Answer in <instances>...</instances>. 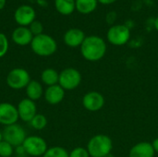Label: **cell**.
Masks as SVG:
<instances>
[{
  "mask_svg": "<svg viewBox=\"0 0 158 157\" xmlns=\"http://www.w3.org/2000/svg\"><path fill=\"white\" fill-rule=\"evenodd\" d=\"M25 92H26L27 98L34 102L39 100L44 95V93L42 83L34 80H31V81L25 88Z\"/></svg>",
  "mask_w": 158,
  "mask_h": 157,
  "instance_id": "17",
  "label": "cell"
},
{
  "mask_svg": "<svg viewBox=\"0 0 158 157\" xmlns=\"http://www.w3.org/2000/svg\"><path fill=\"white\" fill-rule=\"evenodd\" d=\"M41 81L44 84L47 86H53L58 84L59 73L52 68H45L43 70L41 74Z\"/></svg>",
  "mask_w": 158,
  "mask_h": 157,
  "instance_id": "18",
  "label": "cell"
},
{
  "mask_svg": "<svg viewBox=\"0 0 158 157\" xmlns=\"http://www.w3.org/2000/svg\"><path fill=\"white\" fill-rule=\"evenodd\" d=\"M55 6L62 15H70L76 8L75 0H55Z\"/></svg>",
  "mask_w": 158,
  "mask_h": 157,
  "instance_id": "20",
  "label": "cell"
},
{
  "mask_svg": "<svg viewBox=\"0 0 158 157\" xmlns=\"http://www.w3.org/2000/svg\"><path fill=\"white\" fill-rule=\"evenodd\" d=\"M17 109L19 118L24 122L30 123L33 117L37 114V106L35 105V102L29 98L22 99L18 104Z\"/></svg>",
  "mask_w": 158,
  "mask_h": 157,
  "instance_id": "11",
  "label": "cell"
},
{
  "mask_svg": "<svg viewBox=\"0 0 158 157\" xmlns=\"http://www.w3.org/2000/svg\"><path fill=\"white\" fill-rule=\"evenodd\" d=\"M14 18L16 22L20 26H28L35 20V11L31 6L23 5L17 8Z\"/></svg>",
  "mask_w": 158,
  "mask_h": 157,
  "instance_id": "12",
  "label": "cell"
},
{
  "mask_svg": "<svg viewBox=\"0 0 158 157\" xmlns=\"http://www.w3.org/2000/svg\"><path fill=\"white\" fill-rule=\"evenodd\" d=\"M33 39V35L31 32L29 28L26 27H19L14 30L12 33V40L15 43L18 45H28L31 44V41Z\"/></svg>",
  "mask_w": 158,
  "mask_h": 157,
  "instance_id": "15",
  "label": "cell"
},
{
  "mask_svg": "<svg viewBox=\"0 0 158 157\" xmlns=\"http://www.w3.org/2000/svg\"><path fill=\"white\" fill-rule=\"evenodd\" d=\"M107 40L111 44L120 46L126 44L131 38V31L126 25H114L107 31Z\"/></svg>",
  "mask_w": 158,
  "mask_h": 157,
  "instance_id": "8",
  "label": "cell"
},
{
  "mask_svg": "<svg viewBox=\"0 0 158 157\" xmlns=\"http://www.w3.org/2000/svg\"><path fill=\"white\" fill-rule=\"evenodd\" d=\"M30 124L32 127V129H34L36 130H42L47 125V118L45 116H44L42 114H36L33 117V118L31 120Z\"/></svg>",
  "mask_w": 158,
  "mask_h": 157,
  "instance_id": "22",
  "label": "cell"
},
{
  "mask_svg": "<svg viewBox=\"0 0 158 157\" xmlns=\"http://www.w3.org/2000/svg\"><path fill=\"white\" fill-rule=\"evenodd\" d=\"M99 3L103 4V5H110L114 2H116L117 0H97Z\"/></svg>",
  "mask_w": 158,
  "mask_h": 157,
  "instance_id": "28",
  "label": "cell"
},
{
  "mask_svg": "<svg viewBox=\"0 0 158 157\" xmlns=\"http://www.w3.org/2000/svg\"><path fill=\"white\" fill-rule=\"evenodd\" d=\"M105 105V97L96 91H92L84 94L82 98L83 107L90 112H96L103 108Z\"/></svg>",
  "mask_w": 158,
  "mask_h": 157,
  "instance_id": "10",
  "label": "cell"
},
{
  "mask_svg": "<svg viewBox=\"0 0 158 157\" xmlns=\"http://www.w3.org/2000/svg\"><path fill=\"white\" fill-rule=\"evenodd\" d=\"M65 92L66 91L59 84H56L53 86H48L44 93V96L49 105H56L63 101L65 97Z\"/></svg>",
  "mask_w": 158,
  "mask_h": 157,
  "instance_id": "13",
  "label": "cell"
},
{
  "mask_svg": "<svg viewBox=\"0 0 158 157\" xmlns=\"http://www.w3.org/2000/svg\"><path fill=\"white\" fill-rule=\"evenodd\" d=\"M3 141V134H2V131L0 130V143Z\"/></svg>",
  "mask_w": 158,
  "mask_h": 157,
  "instance_id": "31",
  "label": "cell"
},
{
  "mask_svg": "<svg viewBox=\"0 0 158 157\" xmlns=\"http://www.w3.org/2000/svg\"><path fill=\"white\" fill-rule=\"evenodd\" d=\"M152 145H153V148H154L155 152H156V154H158V138L155 139V140L153 141Z\"/></svg>",
  "mask_w": 158,
  "mask_h": 157,
  "instance_id": "27",
  "label": "cell"
},
{
  "mask_svg": "<svg viewBox=\"0 0 158 157\" xmlns=\"http://www.w3.org/2000/svg\"><path fill=\"white\" fill-rule=\"evenodd\" d=\"M6 5V0H0V9H2Z\"/></svg>",
  "mask_w": 158,
  "mask_h": 157,
  "instance_id": "29",
  "label": "cell"
},
{
  "mask_svg": "<svg viewBox=\"0 0 158 157\" xmlns=\"http://www.w3.org/2000/svg\"><path fill=\"white\" fill-rule=\"evenodd\" d=\"M155 150L151 143L141 142L131 147L129 157H155Z\"/></svg>",
  "mask_w": 158,
  "mask_h": 157,
  "instance_id": "14",
  "label": "cell"
},
{
  "mask_svg": "<svg viewBox=\"0 0 158 157\" xmlns=\"http://www.w3.org/2000/svg\"><path fill=\"white\" fill-rule=\"evenodd\" d=\"M2 134L3 140L10 143L13 147L21 146L27 137L24 129L17 123L5 127Z\"/></svg>",
  "mask_w": 158,
  "mask_h": 157,
  "instance_id": "7",
  "label": "cell"
},
{
  "mask_svg": "<svg viewBox=\"0 0 158 157\" xmlns=\"http://www.w3.org/2000/svg\"><path fill=\"white\" fill-rule=\"evenodd\" d=\"M84 32L80 29H70L64 35V42L69 47L81 46L85 39Z\"/></svg>",
  "mask_w": 158,
  "mask_h": 157,
  "instance_id": "16",
  "label": "cell"
},
{
  "mask_svg": "<svg viewBox=\"0 0 158 157\" xmlns=\"http://www.w3.org/2000/svg\"><path fill=\"white\" fill-rule=\"evenodd\" d=\"M43 157H69V154L61 146H53L47 149Z\"/></svg>",
  "mask_w": 158,
  "mask_h": 157,
  "instance_id": "21",
  "label": "cell"
},
{
  "mask_svg": "<svg viewBox=\"0 0 158 157\" xmlns=\"http://www.w3.org/2000/svg\"><path fill=\"white\" fill-rule=\"evenodd\" d=\"M17 107L10 103H0V124L5 127L16 124L19 120Z\"/></svg>",
  "mask_w": 158,
  "mask_h": 157,
  "instance_id": "9",
  "label": "cell"
},
{
  "mask_svg": "<svg viewBox=\"0 0 158 157\" xmlns=\"http://www.w3.org/2000/svg\"><path fill=\"white\" fill-rule=\"evenodd\" d=\"M81 56L88 61H99L106 53V43L105 40L99 36H88L84 39L81 45Z\"/></svg>",
  "mask_w": 158,
  "mask_h": 157,
  "instance_id": "1",
  "label": "cell"
},
{
  "mask_svg": "<svg viewBox=\"0 0 158 157\" xmlns=\"http://www.w3.org/2000/svg\"><path fill=\"white\" fill-rule=\"evenodd\" d=\"M81 82V72L74 68H67L59 73L58 84L65 91H72Z\"/></svg>",
  "mask_w": 158,
  "mask_h": 157,
  "instance_id": "6",
  "label": "cell"
},
{
  "mask_svg": "<svg viewBox=\"0 0 158 157\" xmlns=\"http://www.w3.org/2000/svg\"><path fill=\"white\" fill-rule=\"evenodd\" d=\"M155 28L156 29V31H158V16L156 17V19H155Z\"/></svg>",
  "mask_w": 158,
  "mask_h": 157,
  "instance_id": "30",
  "label": "cell"
},
{
  "mask_svg": "<svg viewBox=\"0 0 158 157\" xmlns=\"http://www.w3.org/2000/svg\"><path fill=\"white\" fill-rule=\"evenodd\" d=\"M86 149L91 157H106L112 152L113 142L107 135L96 134L90 139Z\"/></svg>",
  "mask_w": 158,
  "mask_h": 157,
  "instance_id": "2",
  "label": "cell"
},
{
  "mask_svg": "<svg viewBox=\"0 0 158 157\" xmlns=\"http://www.w3.org/2000/svg\"><path fill=\"white\" fill-rule=\"evenodd\" d=\"M21 146L25 154L33 157L43 156L48 149L45 140L40 136L34 135L26 137Z\"/></svg>",
  "mask_w": 158,
  "mask_h": 157,
  "instance_id": "5",
  "label": "cell"
},
{
  "mask_svg": "<svg viewBox=\"0 0 158 157\" xmlns=\"http://www.w3.org/2000/svg\"><path fill=\"white\" fill-rule=\"evenodd\" d=\"M8 50V41L4 33L0 32V58L3 57Z\"/></svg>",
  "mask_w": 158,
  "mask_h": 157,
  "instance_id": "24",
  "label": "cell"
},
{
  "mask_svg": "<svg viewBox=\"0 0 158 157\" xmlns=\"http://www.w3.org/2000/svg\"><path fill=\"white\" fill-rule=\"evenodd\" d=\"M14 153V147L6 141L0 143V157H12Z\"/></svg>",
  "mask_w": 158,
  "mask_h": 157,
  "instance_id": "23",
  "label": "cell"
},
{
  "mask_svg": "<svg viewBox=\"0 0 158 157\" xmlns=\"http://www.w3.org/2000/svg\"><path fill=\"white\" fill-rule=\"evenodd\" d=\"M31 50L34 54L40 56H49L56 53L57 44L55 39L47 34L42 33L37 36H33L31 43Z\"/></svg>",
  "mask_w": 158,
  "mask_h": 157,
  "instance_id": "3",
  "label": "cell"
},
{
  "mask_svg": "<svg viewBox=\"0 0 158 157\" xmlns=\"http://www.w3.org/2000/svg\"><path fill=\"white\" fill-rule=\"evenodd\" d=\"M12 157H13V156H12Z\"/></svg>",
  "mask_w": 158,
  "mask_h": 157,
  "instance_id": "33",
  "label": "cell"
},
{
  "mask_svg": "<svg viewBox=\"0 0 158 157\" xmlns=\"http://www.w3.org/2000/svg\"><path fill=\"white\" fill-rule=\"evenodd\" d=\"M97 0H75L77 10L81 14H90L97 6Z\"/></svg>",
  "mask_w": 158,
  "mask_h": 157,
  "instance_id": "19",
  "label": "cell"
},
{
  "mask_svg": "<svg viewBox=\"0 0 158 157\" xmlns=\"http://www.w3.org/2000/svg\"><path fill=\"white\" fill-rule=\"evenodd\" d=\"M6 84L13 90H21L31 81L29 72L22 68H15L11 69L6 78Z\"/></svg>",
  "mask_w": 158,
  "mask_h": 157,
  "instance_id": "4",
  "label": "cell"
},
{
  "mask_svg": "<svg viewBox=\"0 0 158 157\" xmlns=\"http://www.w3.org/2000/svg\"><path fill=\"white\" fill-rule=\"evenodd\" d=\"M43 24L38 21V20H34L31 23L30 25V31L32 33V35L37 36L43 33Z\"/></svg>",
  "mask_w": 158,
  "mask_h": 157,
  "instance_id": "26",
  "label": "cell"
},
{
  "mask_svg": "<svg viewBox=\"0 0 158 157\" xmlns=\"http://www.w3.org/2000/svg\"><path fill=\"white\" fill-rule=\"evenodd\" d=\"M157 68H158V63H157Z\"/></svg>",
  "mask_w": 158,
  "mask_h": 157,
  "instance_id": "32",
  "label": "cell"
},
{
  "mask_svg": "<svg viewBox=\"0 0 158 157\" xmlns=\"http://www.w3.org/2000/svg\"><path fill=\"white\" fill-rule=\"evenodd\" d=\"M69 157H91L88 150L83 147H76L74 148L70 153H69Z\"/></svg>",
  "mask_w": 158,
  "mask_h": 157,
  "instance_id": "25",
  "label": "cell"
}]
</instances>
